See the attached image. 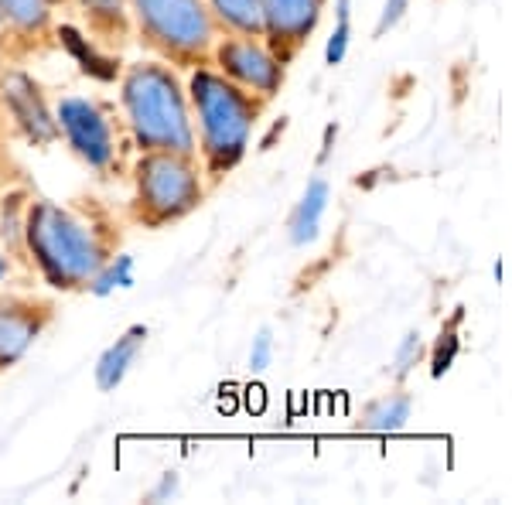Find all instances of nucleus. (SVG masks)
Returning a JSON list of instances; mask_svg holds the SVG:
<instances>
[{"mask_svg":"<svg viewBox=\"0 0 512 505\" xmlns=\"http://www.w3.org/2000/svg\"><path fill=\"white\" fill-rule=\"evenodd\" d=\"M24 243L45 284L65 294L89 291L96 273L113 260L110 233L52 198H35L28 205Z\"/></svg>","mask_w":512,"mask_h":505,"instance_id":"nucleus-1","label":"nucleus"},{"mask_svg":"<svg viewBox=\"0 0 512 505\" xmlns=\"http://www.w3.org/2000/svg\"><path fill=\"white\" fill-rule=\"evenodd\" d=\"M185 89L195 120L198 164H202L209 181H222L250 151L253 127L267 99L236 86L233 79H226L212 65L188 69Z\"/></svg>","mask_w":512,"mask_h":505,"instance_id":"nucleus-2","label":"nucleus"},{"mask_svg":"<svg viewBox=\"0 0 512 505\" xmlns=\"http://www.w3.org/2000/svg\"><path fill=\"white\" fill-rule=\"evenodd\" d=\"M120 110L137 151L195 154V120L178 69L161 59L130 62L120 79Z\"/></svg>","mask_w":512,"mask_h":505,"instance_id":"nucleus-3","label":"nucleus"},{"mask_svg":"<svg viewBox=\"0 0 512 505\" xmlns=\"http://www.w3.org/2000/svg\"><path fill=\"white\" fill-rule=\"evenodd\" d=\"M127 4L134 38L147 52H154V59L175 69L209 65L219 28L205 0H127Z\"/></svg>","mask_w":512,"mask_h":505,"instance_id":"nucleus-4","label":"nucleus"},{"mask_svg":"<svg viewBox=\"0 0 512 505\" xmlns=\"http://www.w3.org/2000/svg\"><path fill=\"white\" fill-rule=\"evenodd\" d=\"M205 202V171L195 154L140 151L134 164L130 219L144 229H164L188 219Z\"/></svg>","mask_w":512,"mask_h":505,"instance_id":"nucleus-5","label":"nucleus"},{"mask_svg":"<svg viewBox=\"0 0 512 505\" xmlns=\"http://www.w3.org/2000/svg\"><path fill=\"white\" fill-rule=\"evenodd\" d=\"M209 65L263 99H274L287 79V65L270 52L267 41L250 35H219Z\"/></svg>","mask_w":512,"mask_h":505,"instance_id":"nucleus-6","label":"nucleus"},{"mask_svg":"<svg viewBox=\"0 0 512 505\" xmlns=\"http://www.w3.org/2000/svg\"><path fill=\"white\" fill-rule=\"evenodd\" d=\"M55 120L65 137V144L76 151L89 168L110 171L117 161V144H113V127L106 113L86 96H65L55 106Z\"/></svg>","mask_w":512,"mask_h":505,"instance_id":"nucleus-7","label":"nucleus"},{"mask_svg":"<svg viewBox=\"0 0 512 505\" xmlns=\"http://www.w3.org/2000/svg\"><path fill=\"white\" fill-rule=\"evenodd\" d=\"M52 321H55L52 301L35 294L0 291V372L18 366Z\"/></svg>","mask_w":512,"mask_h":505,"instance_id":"nucleus-8","label":"nucleus"},{"mask_svg":"<svg viewBox=\"0 0 512 505\" xmlns=\"http://www.w3.org/2000/svg\"><path fill=\"white\" fill-rule=\"evenodd\" d=\"M263 11V41L284 65L297 59L308 38L315 35L325 0H260Z\"/></svg>","mask_w":512,"mask_h":505,"instance_id":"nucleus-9","label":"nucleus"},{"mask_svg":"<svg viewBox=\"0 0 512 505\" xmlns=\"http://www.w3.org/2000/svg\"><path fill=\"white\" fill-rule=\"evenodd\" d=\"M0 96H4L14 123H18V127L35 140V144H52V140L62 137L59 120H55V110L45 103L41 86L28 76V72L7 65V69L0 72Z\"/></svg>","mask_w":512,"mask_h":505,"instance_id":"nucleus-10","label":"nucleus"},{"mask_svg":"<svg viewBox=\"0 0 512 505\" xmlns=\"http://www.w3.org/2000/svg\"><path fill=\"white\" fill-rule=\"evenodd\" d=\"M86 35L103 48H123L134 38L127 0H72Z\"/></svg>","mask_w":512,"mask_h":505,"instance_id":"nucleus-11","label":"nucleus"},{"mask_svg":"<svg viewBox=\"0 0 512 505\" xmlns=\"http://www.w3.org/2000/svg\"><path fill=\"white\" fill-rule=\"evenodd\" d=\"M0 24L14 45L35 48L55 31V0H0Z\"/></svg>","mask_w":512,"mask_h":505,"instance_id":"nucleus-12","label":"nucleus"},{"mask_svg":"<svg viewBox=\"0 0 512 505\" xmlns=\"http://www.w3.org/2000/svg\"><path fill=\"white\" fill-rule=\"evenodd\" d=\"M144 345H147V325H130L117 342L106 345L103 355L96 359V369H93L99 393H113V389L127 379V372L134 369V362H137V355L144 352Z\"/></svg>","mask_w":512,"mask_h":505,"instance_id":"nucleus-13","label":"nucleus"},{"mask_svg":"<svg viewBox=\"0 0 512 505\" xmlns=\"http://www.w3.org/2000/svg\"><path fill=\"white\" fill-rule=\"evenodd\" d=\"M328 198H332V188H328L325 178H311L308 188H304L301 202L294 205L291 222H287V236H291L294 246H308L315 243L321 233V219H325Z\"/></svg>","mask_w":512,"mask_h":505,"instance_id":"nucleus-14","label":"nucleus"},{"mask_svg":"<svg viewBox=\"0 0 512 505\" xmlns=\"http://www.w3.org/2000/svg\"><path fill=\"white\" fill-rule=\"evenodd\" d=\"M410 413H414V396L400 389V393H386L379 400L366 403L359 420H355V427L362 434H396V430L407 427Z\"/></svg>","mask_w":512,"mask_h":505,"instance_id":"nucleus-15","label":"nucleus"},{"mask_svg":"<svg viewBox=\"0 0 512 505\" xmlns=\"http://www.w3.org/2000/svg\"><path fill=\"white\" fill-rule=\"evenodd\" d=\"M219 35H250L263 38L260 0H205Z\"/></svg>","mask_w":512,"mask_h":505,"instance_id":"nucleus-16","label":"nucleus"},{"mask_svg":"<svg viewBox=\"0 0 512 505\" xmlns=\"http://www.w3.org/2000/svg\"><path fill=\"white\" fill-rule=\"evenodd\" d=\"M335 14H338V28L332 31V38H328V45H325L328 65H338L345 59V48H349V38H352V0H338Z\"/></svg>","mask_w":512,"mask_h":505,"instance_id":"nucleus-17","label":"nucleus"},{"mask_svg":"<svg viewBox=\"0 0 512 505\" xmlns=\"http://www.w3.org/2000/svg\"><path fill=\"white\" fill-rule=\"evenodd\" d=\"M420 359H424V335L420 331H407L393 355V379H407L417 369Z\"/></svg>","mask_w":512,"mask_h":505,"instance_id":"nucleus-18","label":"nucleus"},{"mask_svg":"<svg viewBox=\"0 0 512 505\" xmlns=\"http://www.w3.org/2000/svg\"><path fill=\"white\" fill-rule=\"evenodd\" d=\"M113 287H130V256H113V260L96 273L89 291L106 294V291H113Z\"/></svg>","mask_w":512,"mask_h":505,"instance_id":"nucleus-19","label":"nucleus"},{"mask_svg":"<svg viewBox=\"0 0 512 505\" xmlns=\"http://www.w3.org/2000/svg\"><path fill=\"white\" fill-rule=\"evenodd\" d=\"M270 362H274V331L260 328L250 345V369L253 372H267Z\"/></svg>","mask_w":512,"mask_h":505,"instance_id":"nucleus-20","label":"nucleus"},{"mask_svg":"<svg viewBox=\"0 0 512 505\" xmlns=\"http://www.w3.org/2000/svg\"><path fill=\"white\" fill-rule=\"evenodd\" d=\"M410 11V0H386L383 4V14H379V21H376V38H383L386 31H393L396 24L403 21V14Z\"/></svg>","mask_w":512,"mask_h":505,"instance_id":"nucleus-21","label":"nucleus"},{"mask_svg":"<svg viewBox=\"0 0 512 505\" xmlns=\"http://www.w3.org/2000/svg\"><path fill=\"white\" fill-rule=\"evenodd\" d=\"M454 352H458V338H454V331H444L441 342H437V352H434V376H441V372L451 369Z\"/></svg>","mask_w":512,"mask_h":505,"instance_id":"nucleus-22","label":"nucleus"},{"mask_svg":"<svg viewBox=\"0 0 512 505\" xmlns=\"http://www.w3.org/2000/svg\"><path fill=\"white\" fill-rule=\"evenodd\" d=\"M171 495H178V471H164V475H161V485L154 488V492L147 495V499L158 502V499H171Z\"/></svg>","mask_w":512,"mask_h":505,"instance_id":"nucleus-23","label":"nucleus"},{"mask_svg":"<svg viewBox=\"0 0 512 505\" xmlns=\"http://www.w3.org/2000/svg\"><path fill=\"white\" fill-rule=\"evenodd\" d=\"M7 270H11V267H7V260H4V256H0V280L7 277Z\"/></svg>","mask_w":512,"mask_h":505,"instance_id":"nucleus-24","label":"nucleus"}]
</instances>
